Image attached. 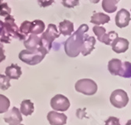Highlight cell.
<instances>
[{"instance_id":"cell-32","label":"cell","mask_w":131,"mask_h":125,"mask_svg":"<svg viewBox=\"0 0 131 125\" xmlns=\"http://www.w3.org/2000/svg\"><path fill=\"white\" fill-rule=\"evenodd\" d=\"M90 2L92 3L96 4V3H98L100 2V0H90Z\"/></svg>"},{"instance_id":"cell-6","label":"cell","mask_w":131,"mask_h":125,"mask_svg":"<svg viewBox=\"0 0 131 125\" xmlns=\"http://www.w3.org/2000/svg\"><path fill=\"white\" fill-rule=\"evenodd\" d=\"M110 102L115 108H124L129 102L128 94L125 91L122 89L115 90L110 96Z\"/></svg>"},{"instance_id":"cell-12","label":"cell","mask_w":131,"mask_h":125,"mask_svg":"<svg viewBox=\"0 0 131 125\" xmlns=\"http://www.w3.org/2000/svg\"><path fill=\"white\" fill-rule=\"evenodd\" d=\"M24 45L28 51H35L41 46L40 37H39L37 35L30 34L28 38L24 40Z\"/></svg>"},{"instance_id":"cell-25","label":"cell","mask_w":131,"mask_h":125,"mask_svg":"<svg viewBox=\"0 0 131 125\" xmlns=\"http://www.w3.org/2000/svg\"><path fill=\"white\" fill-rule=\"evenodd\" d=\"M10 79L7 77L6 75L0 74V89L3 91L8 90L10 87Z\"/></svg>"},{"instance_id":"cell-28","label":"cell","mask_w":131,"mask_h":125,"mask_svg":"<svg viewBox=\"0 0 131 125\" xmlns=\"http://www.w3.org/2000/svg\"><path fill=\"white\" fill-rule=\"evenodd\" d=\"M62 4L66 8H74L79 4V0H62Z\"/></svg>"},{"instance_id":"cell-30","label":"cell","mask_w":131,"mask_h":125,"mask_svg":"<svg viewBox=\"0 0 131 125\" xmlns=\"http://www.w3.org/2000/svg\"><path fill=\"white\" fill-rule=\"evenodd\" d=\"M39 4L41 7H46L53 4L54 0H38Z\"/></svg>"},{"instance_id":"cell-17","label":"cell","mask_w":131,"mask_h":125,"mask_svg":"<svg viewBox=\"0 0 131 125\" xmlns=\"http://www.w3.org/2000/svg\"><path fill=\"white\" fill-rule=\"evenodd\" d=\"M111 18L108 15L104 14L103 13H97L94 14L90 19V23L94 24L95 25H100V24H104L110 21Z\"/></svg>"},{"instance_id":"cell-7","label":"cell","mask_w":131,"mask_h":125,"mask_svg":"<svg viewBox=\"0 0 131 125\" xmlns=\"http://www.w3.org/2000/svg\"><path fill=\"white\" fill-rule=\"evenodd\" d=\"M50 106L54 111H67L70 107V102L63 94H57L50 100Z\"/></svg>"},{"instance_id":"cell-4","label":"cell","mask_w":131,"mask_h":125,"mask_svg":"<svg viewBox=\"0 0 131 125\" xmlns=\"http://www.w3.org/2000/svg\"><path fill=\"white\" fill-rule=\"evenodd\" d=\"M60 36V33H59L57 28L55 24H48L46 30L42 32L41 37H40V41H41V46H43L47 51H50V49L52 48L53 42Z\"/></svg>"},{"instance_id":"cell-18","label":"cell","mask_w":131,"mask_h":125,"mask_svg":"<svg viewBox=\"0 0 131 125\" xmlns=\"http://www.w3.org/2000/svg\"><path fill=\"white\" fill-rule=\"evenodd\" d=\"M34 110H35L34 104L31 102V100H29V99L24 100V101L21 102L20 112L23 115H25L26 117L30 116L33 113Z\"/></svg>"},{"instance_id":"cell-2","label":"cell","mask_w":131,"mask_h":125,"mask_svg":"<svg viewBox=\"0 0 131 125\" xmlns=\"http://www.w3.org/2000/svg\"><path fill=\"white\" fill-rule=\"evenodd\" d=\"M0 27H1V33H0L1 43H10L11 38H16L19 40H26V36L20 32L13 16H6L3 21L0 20Z\"/></svg>"},{"instance_id":"cell-33","label":"cell","mask_w":131,"mask_h":125,"mask_svg":"<svg viewBox=\"0 0 131 125\" xmlns=\"http://www.w3.org/2000/svg\"><path fill=\"white\" fill-rule=\"evenodd\" d=\"M3 0H0V5L3 3Z\"/></svg>"},{"instance_id":"cell-22","label":"cell","mask_w":131,"mask_h":125,"mask_svg":"<svg viewBox=\"0 0 131 125\" xmlns=\"http://www.w3.org/2000/svg\"><path fill=\"white\" fill-rule=\"evenodd\" d=\"M118 76L124 78H130L131 77V64L129 61L123 62L122 68L119 72Z\"/></svg>"},{"instance_id":"cell-21","label":"cell","mask_w":131,"mask_h":125,"mask_svg":"<svg viewBox=\"0 0 131 125\" xmlns=\"http://www.w3.org/2000/svg\"><path fill=\"white\" fill-rule=\"evenodd\" d=\"M118 37V33H116L114 31H112V32H109L108 33H105L101 38L100 39V42L104 43L105 45H108V46H110L111 43H112V41Z\"/></svg>"},{"instance_id":"cell-9","label":"cell","mask_w":131,"mask_h":125,"mask_svg":"<svg viewBox=\"0 0 131 125\" xmlns=\"http://www.w3.org/2000/svg\"><path fill=\"white\" fill-rule=\"evenodd\" d=\"M115 21L117 27L120 28L127 27L130 21V13L126 9H121L117 13Z\"/></svg>"},{"instance_id":"cell-29","label":"cell","mask_w":131,"mask_h":125,"mask_svg":"<svg viewBox=\"0 0 131 125\" xmlns=\"http://www.w3.org/2000/svg\"><path fill=\"white\" fill-rule=\"evenodd\" d=\"M104 123V125H120L119 119L115 117H110L108 120H105Z\"/></svg>"},{"instance_id":"cell-26","label":"cell","mask_w":131,"mask_h":125,"mask_svg":"<svg viewBox=\"0 0 131 125\" xmlns=\"http://www.w3.org/2000/svg\"><path fill=\"white\" fill-rule=\"evenodd\" d=\"M11 14V8L8 6L6 3H2L0 5V16L6 17L8 15H10Z\"/></svg>"},{"instance_id":"cell-19","label":"cell","mask_w":131,"mask_h":125,"mask_svg":"<svg viewBox=\"0 0 131 125\" xmlns=\"http://www.w3.org/2000/svg\"><path fill=\"white\" fill-rule=\"evenodd\" d=\"M45 24L41 20H35L34 21H31V32L30 33L32 35H39L40 33H42L45 30Z\"/></svg>"},{"instance_id":"cell-35","label":"cell","mask_w":131,"mask_h":125,"mask_svg":"<svg viewBox=\"0 0 131 125\" xmlns=\"http://www.w3.org/2000/svg\"><path fill=\"white\" fill-rule=\"evenodd\" d=\"M116 1H117V2L118 3V2H119V1H120V0H116Z\"/></svg>"},{"instance_id":"cell-31","label":"cell","mask_w":131,"mask_h":125,"mask_svg":"<svg viewBox=\"0 0 131 125\" xmlns=\"http://www.w3.org/2000/svg\"><path fill=\"white\" fill-rule=\"evenodd\" d=\"M6 59V55H5V51L3 45L0 43V63Z\"/></svg>"},{"instance_id":"cell-27","label":"cell","mask_w":131,"mask_h":125,"mask_svg":"<svg viewBox=\"0 0 131 125\" xmlns=\"http://www.w3.org/2000/svg\"><path fill=\"white\" fill-rule=\"evenodd\" d=\"M93 32L95 35H97V40H100V39L106 33V29L104 27H101L99 25H95L93 28Z\"/></svg>"},{"instance_id":"cell-24","label":"cell","mask_w":131,"mask_h":125,"mask_svg":"<svg viewBox=\"0 0 131 125\" xmlns=\"http://www.w3.org/2000/svg\"><path fill=\"white\" fill-rule=\"evenodd\" d=\"M31 27V21H25L21 24V25H20V27L19 28V31L22 35L27 36L28 34H30Z\"/></svg>"},{"instance_id":"cell-11","label":"cell","mask_w":131,"mask_h":125,"mask_svg":"<svg viewBox=\"0 0 131 125\" xmlns=\"http://www.w3.org/2000/svg\"><path fill=\"white\" fill-rule=\"evenodd\" d=\"M47 120L50 125H65L67 123V116L64 113L51 111L47 114Z\"/></svg>"},{"instance_id":"cell-15","label":"cell","mask_w":131,"mask_h":125,"mask_svg":"<svg viewBox=\"0 0 131 125\" xmlns=\"http://www.w3.org/2000/svg\"><path fill=\"white\" fill-rule=\"evenodd\" d=\"M59 31L64 36L71 35L74 32V24L68 20H64L59 24Z\"/></svg>"},{"instance_id":"cell-5","label":"cell","mask_w":131,"mask_h":125,"mask_svg":"<svg viewBox=\"0 0 131 125\" xmlns=\"http://www.w3.org/2000/svg\"><path fill=\"white\" fill-rule=\"evenodd\" d=\"M75 88L77 92L86 95H93L97 91V84L93 80L82 79L75 83Z\"/></svg>"},{"instance_id":"cell-10","label":"cell","mask_w":131,"mask_h":125,"mask_svg":"<svg viewBox=\"0 0 131 125\" xmlns=\"http://www.w3.org/2000/svg\"><path fill=\"white\" fill-rule=\"evenodd\" d=\"M129 41L125 38H122V37L121 38L120 37H117L111 43L112 51L116 54H121L126 52L129 49Z\"/></svg>"},{"instance_id":"cell-20","label":"cell","mask_w":131,"mask_h":125,"mask_svg":"<svg viewBox=\"0 0 131 125\" xmlns=\"http://www.w3.org/2000/svg\"><path fill=\"white\" fill-rule=\"evenodd\" d=\"M118 2L116 0H103L102 8L108 14H112L117 9L116 4Z\"/></svg>"},{"instance_id":"cell-3","label":"cell","mask_w":131,"mask_h":125,"mask_svg":"<svg viewBox=\"0 0 131 125\" xmlns=\"http://www.w3.org/2000/svg\"><path fill=\"white\" fill-rule=\"evenodd\" d=\"M48 53L43 46H40L35 51L23 50L19 54V59L29 65H35L40 63Z\"/></svg>"},{"instance_id":"cell-1","label":"cell","mask_w":131,"mask_h":125,"mask_svg":"<svg viewBox=\"0 0 131 125\" xmlns=\"http://www.w3.org/2000/svg\"><path fill=\"white\" fill-rule=\"evenodd\" d=\"M89 30L87 24H82L79 28L70 35L64 43V51L70 57H76L81 53L84 40L89 36L86 32Z\"/></svg>"},{"instance_id":"cell-16","label":"cell","mask_w":131,"mask_h":125,"mask_svg":"<svg viewBox=\"0 0 131 125\" xmlns=\"http://www.w3.org/2000/svg\"><path fill=\"white\" fill-rule=\"evenodd\" d=\"M122 65H123V62L121 60L117 59V58H113L108 62V69L112 75L118 76L119 72L121 70V68H122Z\"/></svg>"},{"instance_id":"cell-8","label":"cell","mask_w":131,"mask_h":125,"mask_svg":"<svg viewBox=\"0 0 131 125\" xmlns=\"http://www.w3.org/2000/svg\"><path fill=\"white\" fill-rule=\"evenodd\" d=\"M5 122L9 123V125H16L23 120L22 116L20 110L17 107L12 108V109L6 111L3 117Z\"/></svg>"},{"instance_id":"cell-34","label":"cell","mask_w":131,"mask_h":125,"mask_svg":"<svg viewBox=\"0 0 131 125\" xmlns=\"http://www.w3.org/2000/svg\"><path fill=\"white\" fill-rule=\"evenodd\" d=\"M16 125H24V124H21V123H18V124H16Z\"/></svg>"},{"instance_id":"cell-23","label":"cell","mask_w":131,"mask_h":125,"mask_svg":"<svg viewBox=\"0 0 131 125\" xmlns=\"http://www.w3.org/2000/svg\"><path fill=\"white\" fill-rule=\"evenodd\" d=\"M10 105V102L7 97L0 94V113H3L8 111Z\"/></svg>"},{"instance_id":"cell-13","label":"cell","mask_w":131,"mask_h":125,"mask_svg":"<svg viewBox=\"0 0 131 125\" xmlns=\"http://www.w3.org/2000/svg\"><path fill=\"white\" fill-rule=\"evenodd\" d=\"M95 43H96V39L93 36H88L84 40V43L82 44L81 53L83 56H87L94 50Z\"/></svg>"},{"instance_id":"cell-14","label":"cell","mask_w":131,"mask_h":125,"mask_svg":"<svg viewBox=\"0 0 131 125\" xmlns=\"http://www.w3.org/2000/svg\"><path fill=\"white\" fill-rule=\"evenodd\" d=\"M5 73H6V76L9 77V79L18 80L21 76L22 71H21V68L18 65L12 64L9 66L6 67Z\"/></svg>"}]
</instances>
